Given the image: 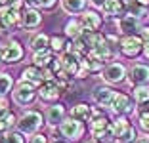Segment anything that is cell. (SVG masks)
Here are the masks:
<instances>
[{"label": "cell", "instance_id": "cell-1", "mask_svg": "<svg viewBox=\"0 0 149 143\" xmlns=\"http://www.w3.org/2000/svg\"><path fill=\"white\" fill-rule=\"evenodd\" d=\"M90 134L96 141L111 143V139L115 137L113 130H111V120L100 111H94L92 118H90Z\"/></svg>", "mask_w": 149, "mask_h": 143}, {"label": "cell", "instance_id": "cell-2", "mask_svg": "<svg viewBox=\"0 0 149 143\" xmlns=\"http://www.w3.org/2000/svg\"><path fill=\"white\" fill-rule=\"evenodd\" d=\"M25 2L21 0H15L12 4L0 6V25L6 27V29H13V27H21V8Z\"/></svg>", "mask_w": 149, "mask_h": 143}, {"label": "cell", "instance_id": "cell-3", "mask_svg": "<svg viewBox=\"0 0 149 143\" xmlns=\"http://www.w3.org/2000/svg\"><path fill=\"white\" fill-rule=\"evenodd\" d=\"M111 130H113V135L118 143H132L136 139V128L126 120L124 115H118L111 122Z\"/></svg>", "mask_w": 149, "mask_h": 143}, {"label": "cell", "instance_id": "cell-4", "mask_svg": "<svg viewBox=\"0 0 149 143\" xmlns=\"http://www.w3.org/2000/svg\"><path fill=\"white\" fill-rule=\"evenodd\" d=\"M25 50H23L19 40H6L0 44V59L4 63H17L19 59H23Z\"/></svg>", "mask_w": 149, "mask_h": 143}, {"label": "cell", "instance_id": "cell-5", "mask_svg": "<svg viewBox=\"0 0 149 143\" xmlns=\"http://www.w3.org/2000/svg\"><path fill=\"white\" fill-rule=\"evenodd\" d=\"M59 134L65 139H73V141H79L84 135V124L79 118H65V120L59 124Z\"/></svg>", "mask_w": 149, "mask_h": 143}, {"label": "cell", "instance_id": "cell-6", "mask_svg": "<svg viewBox=\"0 0 149 143\" xmlns=\"http://www.w3.org/2000/svg\"><path fill=\"white\" fill-rule=\"evenodd\" d=\"M40 126H42V115H40L38 111H27V113L17 120L19 132H23V134H29V135L35 134Z\"/></svg>", "mask_w": 149, "mask_h": 143}, {"label": "cell", "instance_id": "cell-7", "mask_svg": "<svg viewBox=\"0 0 149 143\" xmlns=\"http://www.w3.org/2000/svg\"><path fill=\"white\" fill-rule=\"evenodd\" d=\"M35 97H36L35 86L29 84V82L19 80V84L15 86V90H13V101L17 105H21V107H25V105H31L33 101H35Z\"/></svg>", "mask_w": 149, "mask_h": 143}, {"label": "cell", "instance_id": "cell-8", "mask_svg": "<svg viewBox=\"0 0 149 143\" xmlns=\"http://www.w3.org/2000/svg\"><path fill=\"white\" fill-rule=\"evenodd\" d=\"M120 52L126 57H136L143 52V38L136 35H126L123 40H120Z\"/></svg>", "mask_w": 149, "mask_h": 143}, {"label": "cell", "instance_id": "cell-9", "mask_svg": "<svg viewBox=\"0 0 149 143\" xmlns=\"http://www.w3.org/2000/svg\"><path fill=\"white\" fill-rule=\"evenodd\" d=\"M101 78L109 84L123 82L124 78H126V67H124L123 63H117V61H115V63H109V65L103 67V71H101Z\"/></svg>", "mask_w": 149, "mask_h": 143}, {"label": "cell", "instance_id": "cell-10", "mask_svg": "<svg viewBox=\"0 0 149 143\" xmlns=\"http://www.w3.org/2000/svg\"><path fill=\"white\" fill-rule=\"evenodd\" d=\"M61 88H59V84L56 82V80H46V82H42V86H40L38 90V95L42 101H56L59 99V95H61Z\"/></svg>", "mask_w": 149, "mask_h": 143}, {"label": "cell", "instance_id": "cell-11", "mask_svg": "<svg viewBox=\"0 0 149 143\" xmlns=\"http://www.w3.org/2000/svg\"><path fill=\"white\" fill-rule=\"evenodd\" d=\"M115 94H117V92H113L107 86H97V88H94L92 97H94V101H96L100 107H109L111 109L113 99H115Z\"/></svg>", "mask_w": 149, "mask_h": 143}, {"label": "cell", "instance_id": "cell-12", "mask_svg": "<svg viewBox=\"0 0 149 143\" xmlns=\"http://www.w3.org/2000/svg\"><path fill=\"white\" fill-rule=\"evenodd\" d=\"M111 109H113L117 115H130L132 111H134V105H132V99L126 94H115Z\"/></svg>", "mask_w": 149, "mask_h": 143}, {"label": "cell", "instance_id": "cell-13", "mask_svg": "<svg viewBox=\"0 0 149 143\" xmlns=\"http://www.w3.org/2000/svg\"><path fill=\"white\" fill-rule=\"evenodd\" d=\"M42 23V15H40V12H36L35 8H29L23 12L21 15V29L29 31V29H36V27Z\"/></svg>", "mask_w": 149, "mask_h": 143}, {"label": "cell", "instance_id": "cell-14", "mask_svg": "<svg viewBox=\"0 0 149 143\" xmlns=\"http://www.w3.org/2000/svg\"><path fill=\"white\" fill-rule=\"evenodd\" d=\"M117 27H118V33H123V35H132L134 31L140 29V17L132 15V13H126V15H123V17L117 21Z\"/></svg>", "mask_w": 149, "mask_h": 143}, {"label": "cell", "instance_id": "cell-15", "mask_svg": "<svg viewBox=\"0 0 149 143\" xmlns=\"http://www.w3.org/2000/svg\"><path fill=\"white\" fill-rule=\"evenodd\" d=\"M21 80L33 84V86H40V84L44 82V71L36 65H31V67H27V69H23Z\"/></svg>", "mask_w": 149, "mask_h": 143}, {"label": "cell", "instance_id": "cell-16", "mask_svg": "<svg viewBox=\"0 0 149 143\" xmlns=\"http://www.w3.org/2000/svg\"><path fill=\"white\" fill-rule=\"evenodd\" d=\"M149 82V67L143 63H138L130 69V84L140 86V84H147Z\"/></svg>", "mask_w": 149, "mask_h": 143}, {"label": "cell", "instance_id": "cell-17", "mask_svg": "<svg viewBox=\"0 0 149 143\" xmlns=\"http://www.w3.org/2000/svg\"><path fill=\"white\" fill-rule=\"evenodd\" d=\"M80 23H82L84 31H97L101 27V23H103V19H101V15H97L94 10H88V12H84L82 15H80Z\"/></svg>", "mask_w": 149, "mask_h": 143}, {"label": "cell", "instance_id": "cell-18", "mask_svg": "<svg viewBox=\"0 0 149 143\" xmlns=\"http://www.w3.org/2000/svg\"><path fill=\"white\" fill-rule=\"evenodd\" d=\"M65 115H67V111L61 103L52 105V107H48V111H46V122H48L50 126H57V124H61V122L65 120Z\"/></svg>", "mask_w": 149, "mask_h": 143}, {"label": "cell", "instance_id": "cell-19", "mask_svg": "<svg viewBox=\"0 0 149 143\" xmlns=\"http://www.w3.org/2000/svg\"><path fill=\"white\" fill-rule=\"evenodd\" d=\"M124 8H126L124 0H105V4L101 6L105 17H117V15H120L124 12Z\"/></svg>", "mask_w": 149, "mask_h": 143}, {"label": "cell", "instance_id": "cell-20", "mask_svg": "<svg viewBox=\"0 0 149 143\" xmlns=\"http://www.w3.org/2000/svg\"><path fill=\"white\" fill-rule=\"evenodd\" d=\"M92 115H94V109L90 107L88 103H77L73 109H71V117H73V118H79V120H82V122L90 120V118H92Z\"/></svg>", "mask_w": 149, "mask_h": 143}, {"label": "cell", "instance_id": "cell-21", "mask_svg": "<svg viewBox=\"0 0 149 143\" xmlns=\"http://www.w3.org/2000/svg\"><path fill=\"white\" fill-rule=\"evenodd\" d=\"M52 61H54L52 59V52H50L48 48H46V50H36V52L33 53V65L40 67V69L48 67Z\"/></svg>", "mask_w": 149, "mask_h": 143}, {"label": "cell", "instance_id": "cell-22", "mask_svg": "<svg viewBox=\"0 0 149 143\" xmlns=\"http://www.w3.org/2000/svg\"><path fill=\"white\" fill-rule=\"evenodd\" d=\"M65 35L73 40L80 38V36L84 35V27H82V23H80V19H71V21L67 23L65 25Z\"/></svg>", "mask_w": 149, "mask_h": 143}, {"label": "cell", "instance_id": "cell-23", "mask_svg": "<svg viewBox=\"0 0 149 143\" xmlns=\"http://www.w3.org/2000/svg\"><path fill=\"white\" fill-rule=\"evenodd\" d=\"M84 4H86V0H61V8L65 10L67 13H71V15L82 12Z\"/></svg>", "mask_w": 149, "mask_h": 143}, {"label": "cell", "instance_id": "cell-24", "mask_svg": "<svg viewBox=\"0 0 149 143\" xmlns=\"http://www.w3.org/2000/svg\"><path fill=\"white\" fill-rule=\"evenodd\" d=\"M15 124V117L8 109H0V132H8Z\"/></svg>", "mask_w": 149, "mask_h": 143}, {"label": "cell", "instance_id": "cell-25", "mask_svg": "<svg viewBox=\"0 0 149 143\" xmlns=\"http://www.w3.org/2000/svg\"><path fill=\"white\" fill-rule=\"evenodd\" d=\"M134 99H136V103L143 105L149 101V86L147 84H140V86L134 88Z\"/></svg>", "mask_w": 149, "mask_h": 143}, {"label": "cell", "instance_id": "cell-26", "mask_svg": "<svg viewBox=\"0 0 149 143\" xmlns=\"http://www.w3.org/2000/svg\"><path fill=\"white\" fill-rule=\"evenodd\" d=\"M48 46H50V36H48V35H44V33L36 35L35 38L31 40V48H33V52H36V50H46Z\"/></svg>", "mask_w": 149, "mask_h": 143}, {"label": "cell", "instance_id": "cell-27", "mask_svg": "<svg viewBox=\"0 0 149 143\" xmlns=\"http://www.w3.org/2000/svg\"><path fill=\"white\" fill-rule=\"evenodd\" d=\"M13 86V78L8 73H0V97H4Z\"/></svg>", "mask_w": 149, "mask_h": 143}, {"label": "cell", "instance_id": "cell-28", "mask_svg": "<svg viewBox=\"0 0 149 143\" xmlns=\"http://www.w3.org/2000/svg\"><path fill=\"white\" fill-rule=\"evenodd\" d=\"M4 143H25V137H23V132H12L8 130L4 135Z\"/></svg>", "mask_w": 149, "mask_h": 143}, {"label": "cell", "instance_id": "cell-29", "mask_svg": "<svg viewBox=\"0 0 149 143\" xmlns=\"http://www.w3.org/2000/svg\"><path fill=\"white\" fill-rule=\"evenodd\" d=\"M50 46H52L54 52H63L67 48V42H65V38L56 35V36H50Z\"/></svg>", "mask_w": 149, "mask_h": 143}, {"label": "cell", "instance_id": "cell-30", "mask_svg": "<svg viewBox=\"0 0 149 143\" xmlns=\"http://www.w3.org/2000/svg\"><path fill=\"white\" fill-rule=\"evenodd\" d=\"M38 6L42 10H46V12H50V10H54L57 6V0H38Z\"/></svg>", "mask_w": 149, "mask_h": 143}, {"label": "cell", "instance_id": "cell-31", "mask_svg": "<svg viewBox=\"0 0 149 143\" xmlns=\"http://www.w3.org/2000/svg\"><path fill=\"white\" fill-rule=\"evenodd\" d=\"M29 143H48V135L46 134H31Z\"/></svg>", "mask_w": 149, "mask_h": 143}, {"label": "cell", "instance_id": "cell-32", "mask_svg": "<svg viewBox=\"0 0 149 143\" xmlns=\"http://www.w3.org/2000/svg\"><path fill=\"white\" fill-rule=\"evenodd\" d=\"M140 126H141V130L149 132V111H143L140 115Z\"/></svg>", "mask_w": 149, "mask_h": 143}, {"label": "cell", "instance_id": "cell-33", "mask_svg": "<svg viewBox=\"0 0 149 143\" xmlns=\"http://www.w3.org/2000/svg\"><path fill=\"white\" fill-rule=\"evenodd\" d=\"M140 36H141L143 40H149V27H143V29H141Z\"/></svg>", "mask_w": 149, "mask_h": 143}, {"label": "cell", "instance_id": "cell-34", "mask_svg": "<svg viewBox=\"0 0 149 143\" xmlns=\"http://www.w3.org/2000/svg\"><path fill=\"white\" fill-rule=\"evenodd\" d=\"M90 4L96 6V8H101V6L105 4V0H90Z\"/></svg>", "mask_w": 149, "mask_h": 143}, {"label": "cell", "instance_id": "cell-35", "mask_svg": "<svg viewBox=\"0 0 149 143\" xmlns=\"http://www.w3.org/2000/svg\"><path fill=\"white\" fill-rule=\"evenodd\" d=\"M143 53H145V57L149 59V40H145V42H143Z\"/></svg>", "mask_w": 149, "mask_h": 143}, {"label": "cell", "instance_id": "cell-36", "mask_svg": "<svg viewBox=\"0 0 149 143\" xmlns=\"http://www.w3.org/2000/svg\"><path fill=\"white\" fill-rule=\"evenodd\" d=\"M132 143H149V137H136Z\"/></svg>", "mask_w": 149, "mask_h": 143}, {"label": "cell", "instance_id": "cell-37", "mask_svg": "<svg viewBox=\"0 0 149 143\" xmlns=\"http://www.w3.org/2000/svg\"><path fill=\"white\" fill-rule=\"evenodd\" d=\"M23 2H25L27 6H31V8L33 6H38V0H23Z\"/></svg>", "mask_w": 149, "mask_h": 143}, {"label": "cell", "instance_id": "cell-38", "mask_svg": "<svg viewBox=\"0 0 149 143\" xmlns=\"http://www.w3.org/2000/svg\"><path fill=\"white\" fill-rule=\"evenodd\" d=\"M136 4H140V6H143V8H147L149 6V0H134Z\"/></svg>", "mask_w": 149, "mask_h": 143}, {"label": "cell", "instance_id": "cell-39", "mask_svg": "<svg viewBox=\"0 0 149 143\" xmlns=\"http://www.w3.org/2000/svg\"><path fill=\"white\" fill-rule=\"evenodd\" d=\"M12 2H15V0H0V6H6V4H12Z\"/></svg>", "mask_w": 149, "mask_h": 143}, {"label": "cell", "instance_id": "cell-40", "mask_svg": "<svg viewBox=\"0 0 149 143\" xmlns=\"http://www.w3.org/2000/svg\"><path fill=\"white\" fill-rule=\"evenodd\" d=\"M0 35H2V25H0Z\"/></svg>", "mask_w": 149, "mask_h": 143}]
</instances>
